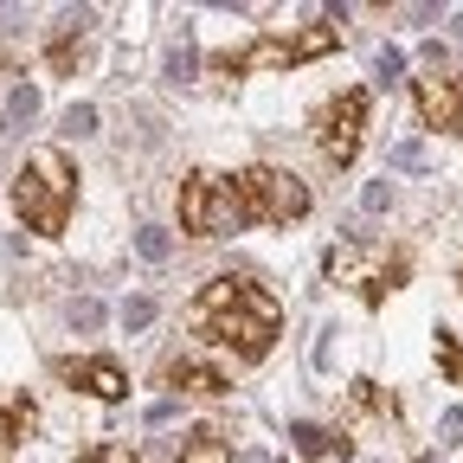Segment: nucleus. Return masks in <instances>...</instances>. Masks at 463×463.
I'll return each instance as SVG.
<instances>
[{"label": "nucleus", "mask_w": 463, "mask_h": 463, "mask_svg": "<svg viewBox=\"0 0 463 463\" xmlns=\"http://www.w3.org/2000/svg\"><path fill=\"white\" fill-rule=\"evenodd\" d=\"M187 328H194L200 341L225 347L232 361H264L270 347H277V335H283V303L270 297L258 277L225 270V277H213L200 297H194Z\"/></svg>", "instance_id": "f257e3e1"}, {"label": "nucleus", "mask_w": 463, "mask_h": 463, "mask_svg": "<svg viewBox=\"0 0 463 463\" xmlns=\"http://www.w3.org/2000/svg\"><path fill=\"white\" fill-rule=\"evenodd\" d=\"M174 463H232V438L219 425H187L181 431V457Z\"/></svg>", "instance_id": "f8f14e48"}, {"label": "nucleus", "mask_w": 463, "mask_h": 463, "mask_svg": "<svg viewBox=\"0 0 463 463\" xmlns=\"http://www.w3.org/2000/svg\"><path fill=\"white\" fill-rule=\"evenodd\" d=\"M457 283H463V270H457Z\"/></svg>", "instance_id": "f3484780"}, {"label": "nucleus", "mask_w": 463, "mask_h": 463, "mask_svg": "<svg viewBox=\"0 0 463 463\" xmlns=\"http://www.w3.org/2000/svg\"><path fill=\"white\" fill-rule=\"evenodd\" d=\"M232 206H239V225H303L316 200L289 167L251 161V167L232 174Z\"/></svg>", "instance_id": "7ed1b4c3"}, {"label": "nucleus", "mask_w": 463, "mask_h": 463, "mask_svg": "<svg viewBox=\"0 0 463 463\" xmlns=\"http://www.w3.org/2000/svg\"><path fill=\"white\" fill-rule=\"evenodd\" d=\"M412 103H419V116H425V129L463 136V78L425 71V78H412Z\"/></svg>", "instance_id": "1a4fd4ad"}, {"label": "nucleus", "mask_w": 463, "mask_h": 463, "mask_svg": "<svg viewBox=\"0 0 463 463\" xmlns=\"http://www.w3.org/2000/svg\"><path fill=\"white\" fill-rule=\"evenodd\" d=\"M33 425H39V405L26 392H14V386H0V457L20 450L33 438Z\"/></svg>", "instance_id": "9b49d317"}, {"label": "nucleus", "mask_w": 463, "mask_h": 463, "mask_svg": "<svg viewBox=\"0 0 463 463\" xmlns=\"http://www.w3.org/2000/svg\"><path fill=\"white\" fill-rule=\"evenodd\" d=\"M328 277L341 289H354L367 309H380L392 289L412 277V264H405V251H386V245H367V239H341L328 251Z\"/></svg>", "instance_id": "39448f33"}, {"label": "nucleus", "mask_w": 463, "mask_h": 463, "mask_svg": "<svg viewBox=\"0 0 463 463\" xmlns=\"http://www.w3.org/2000/svg\"><path fill=\"white\" fill-rule=\"evenodd\" d=\"M367 109H373V97H367V90H335V97L316 109V148H322V161H328V167H347V161L361 155Z\"/></svg>", "instance_id": "0eeeda50"}, {"label": "nucleus", "mask_w": 463, "mask_h": 463, "mask_svg": "<svg viewBox=\"0 0 463 463\" xmlns=\"http://www.w3.org/2000/svg\"><path fill=\"white\" fill-rule=\"evenodd\" d=\"M161 386L194 392V399H225V392H232V380H225L219 367L194 361V354H167V361H161Z\"/></svg>", "instance_id": "9d476101"}, {"label": "nucleus", "mask_w": 463, "mask_h": 463, "mask_svg": "<svg viewBox=\"0 0 463 463\" xmlns=\"http://www.w3.org/2000/svg\"><path fill=\"white\" fill-rule=\"evenodd\" d=\"M109 463H142V457H136V450H116V457H109Z\"/></svg>", "instance_id": "2eb2a0df"}, {"label": "nucleus", "mask_w": 463, "mask_h": 463, "mask_svg": "<svg viewBox=\"0 0 463 463\" xmlns=\"http://www.w3.org/2000/svg\"><path fill=\"white\" fill-rule=\"evenodd\" d=\"M52 373L65 380L71 392H90V399H103V405L129 399V373L116 367L109 354H65V361H52Z\"/></svg>", "instance_id": "6e6552de"}, {"label": "nucleus", "mask_w": 463, "mask_h": 463, "mask_svg": "<svg viewBox=\"0 0 463 463\" xmlns=\"http://www.w3.org/2000/svg\"><path fill=\"white\" fill-rule=\"evenodd\" d=\"M335 45H341V33H335L328 20H309V26H297V33H264V39L239 45V52H213V71H219V78L297 71V65H309V58H322V52H335Z\"/></svg>", "instance_id": "20e7f679"}, {"label": "nucleus", "mask_w": 463, "mask_h": 463, "mask_svg": "<svg viewBox=\"0 0 463 463\" xmlns=\"http://www.w3.org/2000/svg\"><path fill=\"white\" fill-rule=\"evenodd\" d=\"M78 463H109V444H90V450H84Z\"/></svg>", "instance_id": "4468645a"}, {"label": "nucleus", "mask_w": 463, "mask_h": 463, "mask_svg": "<svg viewBox=\"0 0 463 463\" xmlns=\"http://www.w3.org/2000/svg\"><path fill=\"white\" fill-rule=\"evenodd\" d=\"M419 463H438V457H419Z\"/></svg>", "instance_id": "dca6fc26"}, {"label": "nucleus", "mask_w": 463, "mask_h": 463, "mask_svg": "<svg viewBox=\"0 0 463 463\" xmlns=\"http://www.w3.org/2000/svg\"><path fill=\"white\" fill-rule=\"evenodd\" d=\"M71 206H78V167L65 148H33L14 174V213L26 219V232L39 239H65L71 225Z\"/></svg>", "instance_id": "f03ea898"}, {"label": "nucleus", "mask_w": 463, "mask_h": 463, "mask_svg": "<svg viewBox=\"0 0 463 463\" xmlns=\"http://www.w3.org/2000/svg\"><path fill=\"white\" fill-rule=\"evenodd\" d=\"M438 367H444V373H450V380H457V386H463V347H457V341H450V335H444V341H438Z\"/></svg>", "instance_id": "ddd939ff"}, {"label": "nucleus", "mask_w": 463, "mask_h": 463, "mask_svg": "<svg viewBox=\"0 0 463 463\" xmlns=\"http://www.w3.org/2000/svg\"><path fill=\"white\" fill-rule=\"evenodd\" d=\"M181 232L187 239H225L239 232V206H232V174L194 167L181 181Z\"/></svg>", "instance_id": "423d86ee"}]
</instances>
